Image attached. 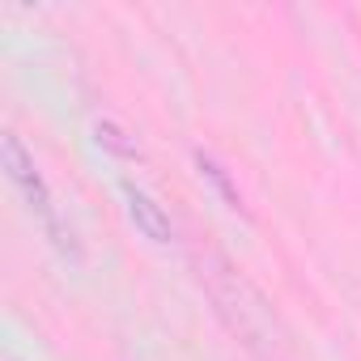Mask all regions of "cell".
<instances>
[{
    "label": "cell",
    "mask_w": 361,
    "mask_h": 361,
    "mask_svg": "<svg viewBox=\"0 0 361 361\" xmlns=\"http://www.w3.org/2000/svg\"><path fill=\"white\" fill-rule=\"evenodd\" d=\"M0 157H5V170H9V178L18 183V192L26 196V209L39 217V226L47 230V238H51V243H56L64 255H73V259H77L73 230L60 221V209H56V200H51L47 178L39 174V166H35V157H30V149L22 145V136H18V132H5V140H0Z\"/></svg>",
    "instance_id": "1"
},
{
    "label": "cell",
    "mask_w": 361,
    "mask_h": 361,
    "mask_svg": "<svg viewBox=\"0 0 361 361\" xmlns=\"http://www.w3.org/2000/svg\"><path fill=\"white\" fill-rule=\"evenodd\" d=\"M213 276V298L221 302V314L230 319V327L251 344V348H268V340L276 336V319H272V310H268V302H259L255 293L259 289H251L234 268H226L221 259H217V272H209Z\"/></svg>",
    "instance_id": "2"
},
{
    "label": "cell",
    "mask_w": 361,
    "mask_h": 361,
    "mask_svg": "<svg viewBox=\"0 0 361 361\" xmlns=\"http://www.w3.org/2000/svg\"><path fill=\"white\" fill-rule=\"evenodd\" d=\"M123 200H128V217H132V226L149 238V243H170V234H174V226H170V217H166V209L145 192V188H136L132 178H123Z\"/></svg>",
    "instance_id": "3"
},
{
    "label": "cell",
    "mask_w": 361,
    "mask_h": 361,
    "mask_svg": "<svg viewBox=\"0 0 361 361\" xmlns=\"http://www.w3.org/2000/svg\"><path fill=\"white\" fill-rule=\"evenodd\" d=\"M196 161H200V174H204L209 183H213V188H217V192L226 196V204H230V209H243V200H238V192L230 188V178H226V170H221V166H217L213 157H204V153H200Z\"/></svg>",
    "instance_id": "4"
}]
</instances>
